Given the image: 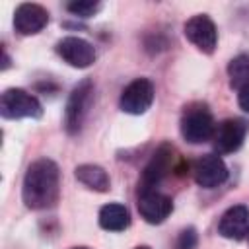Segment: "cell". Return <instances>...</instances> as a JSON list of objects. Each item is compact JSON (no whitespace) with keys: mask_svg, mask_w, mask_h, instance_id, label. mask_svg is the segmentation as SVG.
Wrapping results in <instances>:
<instances>
[{"mask_svg":"<svg viewBox=\"0 0 249 249\" xmlns=\"http://www.w3.org/2000/svg\"><path fill=\"white\" fill-rule=\"evenodd\" d=\"M58 195H60L58 165L49 158L35 160L27 167L21 185V198L25 206L31 210L51 208L58 200Z\"/></svg>","mask_w":249,"mask_h":249,"instance_id":"cell-1","label":"cell"},{"mask_svg":"<svg viewBox=\"0 0 249 249\" xmlns=\"http://www.w3.org/2000/svg\"><path fill=\"white\" fill-rule=\"evenodd\" d=\"M216 123L210 109L202 103H193L185 107L181 115V136L191 144H202L212 140Z\"/></svg>","mask_w":249,"mask_h":249,"instance_id":"cell-2","label":"cell"},{"mask_svg":"<svg viewBox=\"0 0 249 249\" xmlns=\"http://www.w3.org/2000/svg\"><path fill=\"white\" fill-rule=\"evenodd\" d=\"M0 115L4 119H39L43 115V105L29 91L8 88L0 95Z\"/></svg>","mask_w":249,"mask_h":249,"instance_id":"cell-3","label":"cell"},{"mask_svg":"<svg viewBox=\"0 0 249 249\" xmlns=\"http://www.w3.org/2000/svg\"><path fill=\"white\" fill-rule=\"evenodd\" d=\"M91 95H93L91 80H84L72 89L66 101V109H64V128L68 134L80 132L86 121V115L89 111V105H91Z\"/></svg>","mask_w":249,"mask_h":249,"instance_id":"cell-4","label":"cell"},{"mask_svg":"<svg viewBox=\"0 0 249 249\" xmlns=\"http://www.w3.org/2000/svg\"><path fill=\"white\" fill-rule=\"evenodd\" d=\"M173 161H175V152L173 146L169 144H161L154 156L150 158V161L146 163L142 177H140V187L138 191H148V189H156L171 171H173Z\"/></svg>","mask_w":249,"mask_h":249,"instance_id":"cell-5","label":"cell"},{"mask_svg":"<svg viewBox=\"0 0 249 249\" xmlns=\"http://www.w3.org/2000/svg\"><path fill=\"white\" fill-rule=\"evenodd\" d=\"M185 37L204 54H212L218 45V31L206 14H196L185 21Z\"/></svg>","mask_w":249,"mask_h":249,"instance_id":"cell-6","label":"cell"},{"mask_svg":"<svg viewBox=\"0 0 249 249\" xmlns=\"http://www.w3.org/2000/svg\"><path fill=\"white\" fill-rule=\"evenodd\" d=\"M154 103V84L148 78L132 80L121 93L119 105L128 115H142Z\"/></svg>","mask_w":249,"mask_h":249,"instance_id":"cell-7","label":"cell"},{"mask_svg":"<svg viewBox=\"0 0 249 249\" xmlns=\"http://www.w3.org/2000/svg\"><path fill=\"white\" fill-rule=\"evenodd\" d=\"M138 212L148 224H161L173 212V200L158 189L138 191Z\"/></svg>","mask_w":249,"mask_h":249,"instance_id":"cell-8","label":"cell"},{"mask_svg":"<svg viewBox=\"0 0 249 249\" xmlns=\"http://www.w3.org/2000/svg\"><path fill=\"white\" fill-rule=\"evenodd\" d=\"M56 53L58 56L74 66V68H88L95 62V49L89 41L82 37H64L56 43Z\"/></svg>","mask_w":249,"mask_h":249,"instance_id":"cell-9","label":"cell"},{"mask_svg":"<svg viewBox=\"0 0 249 249\" xmlns=\"http://www.w3.org/2000/svg\"><path fill=\"white\" fill-rule=\"evenodd\" d=\"M195 181L204 189H214L228 179V167L218 154H204L193 165Z\"/></svg>","mask_w":249,"mask_h":249,"instance_id":"cell-10","label":"cell"},{"mask_svg":"<svg viewBox=\"0 0 249 249\" xmlns=\"http://www.w3.org/2000/svg\"><path fill=\"white\" fill-rule=\"evenodd\" d=\"M49 23V12L41 4H19L14 12V29L19 35H35Z\"/></svg>","mask_w":249,"mask_h":249,"instance_id":"cell-11","label":"cell"},{"mask_svg":"<svg viewBox=\"0 0 249 249\" xmlns=\"http://www.w3.org/2000/svg\"><path fill=\"white\" fill-rule=\"evenodd\" d=\"M243 140H245V124L239 119L222 121L220 124H216L214 134H212L214 148L220 154H231V152L239 150Z\"/></svg>","mask_w":249,"mask_h":249,"instance_id":"cell-12","label":"cell"},{"mask_svg":"<svg viewBox=\"0 0 249 249\" xmlns=\"http://www.w3.org/2000/svg\"><path fill=\"white\" fill-rule=\"evenodd\" d=\"M249 231V208L245 204H235L228 208L220 222H218V233L226 239H243Z\"/></svg>","mask_w":249,"mask_h":249,"instance_id":"cell-13","label":"cell"},{"mask_svg":"<svg viewBox=\"0 0 249 249\" xmlns=\"http://www.w3.org/2000/svg\"><path fill=\"white\" fill-rule=\"evenodd\" d=\"M99 226L107 231H123L130 226V212L124 204L109 202L99 210Z\"/></svg>","mask_w":249,"mask_h":249,"instance_id":"cell-14","label":"cell"},{"mask_svg":"<svg viewBox=\"0 0 249 249\" xmlns=\"http://www.w3.org/2000/svg\"><path fill=\"white\" fill-rule=\"evenodd\" d=\"M76 179L82 185H86L88 189L97 191V193H107L109 187H111V181H109L107 171L103 167H99V165H93V163L78 165L76 167Z\"/></svg>","mask_w":249,"mask_h":249,"instance_id":"cell-15","label":"cell"},{"mask_svg":"<svg viewBox=\"0 0 249 249\" xmlns=\"http://www.w3.org/2000/svg\"><path fill=\"white\" fill-rule=\"evenodd\" d=\"M230 86L235 89H243L249 86V54H239L228 64Z\"/></svg>","mask_w":249,"mask_h":249,"instance_id":"cell-16","label":"cell"},{"mask_svg":"<svg viewBox=\"0 0 249 249\" xmlns=\"http://www.w3.org/2000/svg\"><path fill=\"white\" fill-rule=\"evenodd\" d=\"M101 8L99 2H91V0H80V2H70L66 4V10L78 18H91L97 10Z\"/></svg>","mask_w":249,"mask_h":249,"instance_id":"cell-17","label":"cell"},{"mask_svg":"<svg viewBox=\"0 0 249 249\" xmlns=\"http://www.w3.org/2000/svg\"><path fill=\"white\" fill-rule=\"evenodd\" d=\"M196 245V231L195 228H187L177 237V249H193Z\"/></svg>","mask_w":249,"mask_h":249,"instance_id":"cell-18","label":"cell"},{"mask_svg":"<svg viewBox=\"0 0 249 249\" xmlns=\"http://www.w3.org/2000/svg\"><path fill=\"white\" fill-rule=\"evenodd\" d=\"M237 103H239V107H241L243 111H247V113H249V86H247V88H243V89H239Z\"/></svg>","mask_w":249,"mask_h":249,"instance_id":"cell-19","label":"cell"},{"mask_svg":"<svg viewBox=\"0 0 249 249\" xmlns=\"http://www.w3.org/2000/svg\"><path fill=\"white\" fill-rule=\"evenodd\" d=\"M10 66V58H8V54H6V51L2 49V70H6Z\"/></svg>","mask_w":249,"mask_h":249,"instance_id":"cell-20","label":"cell"},{"mask_svg":"<svg viewBox=\"0 0 249 249\" xmlns=\"http://www.w3.org/2000/svg\"><path fill=\"white\" fill-rule=\"evenodd\" d=\"M134 249H150L148 245H138V247H134Z\"/></svg>","mask_w":249,"mask_h":249,"instance_id":"cell-21","label":"cell"},{"mask_svg":"<svg viewBox=\"0 0 249 249\" xmlns=\"http://www.w3.org/2000/svg\"><path fill=\"white\" fill-rule=\"evenodd\" d=\"M72 249H89V247H72Z\"/></svg>","mask_w":249,"mask_h":249,"instance_id":"cell-22","label":"cell"},{"mask_svg":"<svg viewBox=\"0 0 249 249\" xmlns=\"http://www.w3.org/2000/svg\"><path fill=\"white\" fill-rule=\"evenodd\" d=\"M247 237H249V231H247Z\"/></svg>","mask_w":249,"mask_h":249,"instance_id":"cell-23","label":"cell"}]
</instances>
